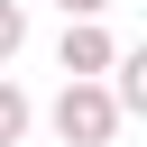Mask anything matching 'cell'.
<instances>
[{
    "mask_svg": "<svg viewBox=\"0 0 147 147\" xmlns=\"http://www.w3.org/2000/svg\"><path fill=\"white\" fill-rule=\"evenodd\" d=\"M28 129H37V101H28V92H18L9 74H0V147H18Z\"/></svg>",
    "mask_w": 147,
    "mask_h": 147,
    "instance_id": "cell-4",
    "label": "cell"
},
{
    "mask_svg": "<svg viewBox=\"0 0 147 147\" xmlns=\"http://www.w3.org/2000/svg\"><path fill=\"white\" fill-rule=\"evenodd\" d=\"M46 129H55L64 147H110V138H119V101H110V83H64V92L46 101Z\"/></svg>",
    "mask_w": 147,
    "mask_h": 147,
    "instance_id": "cell-1",
    "label": "cell"
},
{
    "mask_svg": "<svg viewBox=\"0 0 147 147\" xmlns=\"http://www.w3.org/2000/svg\"><path fill=\"white\" fill-rule=\"evenodd\" d=\"M55 64H64V83H110V74H119V37H110L101 18H74V28L55 37Z\"/></svg>",
    "mask_w": 147,
    "mask_h": 147,
    "instance_id": "cell-2",
    "label": "cell"
},
{
    "mask_svg": "<svg viewBox=\"0 0 147 147\" xmlns=\"http://www.w3.org/2000/svg\"><path fill=\"white\" fill-rule=\"evenodd\" d=\"M110 101H119V119H147V46H119V74H110Z\"/></svg>",
    "mask_w": 147,
    "mask_h": 147,
    "instance_id": "cell-3",
    "label": "cell"
},
{
    "mask_svg": "<svg viewBox=\"0 0 147 147\" xmlns=\"http://www.w3.org/2000/svg\"><path fill=\"white\" fill-rule=\"evenodd\" d=\"M18 46H28V9H18V0H0V64H9Z\"/></svg>",
    "mask_w": 147,
    "mask_h": 147,
    "instance_id": "cell-5",
    "label": "cell"
},
{
    "mask_svg": "<svg viewBox=\"0 0 147 147\" xmlns=\"http://www.w3.org/2000/svg\"><path fill=\"white\" fill-rule=\"evenodd\" d=\"M55 9H64V28H74V18H101L110 0H55Z\"/></svg>",
    "mask_w": 147,
    "mask_h": 147,
    "instance_id": "cell-6",
    "label": "cell"
}]
</instances>
